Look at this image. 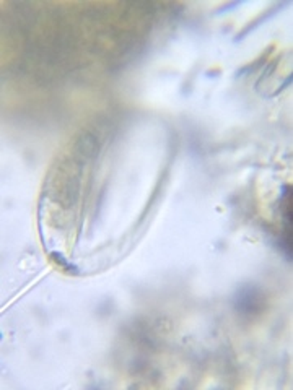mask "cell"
<instances>
[{"mask_svg": "<svg viewBox=\"0 0 293 390\" xmlns=\"http://www.w3.org/2000/svg\"><path fill=\"white\" fill-rule=\"evenodd\" d=\"M262 308V294L258 288L254 286H245L240 289L236 296V311H240V314L251 316L258 314Z\"/></svg>", "mask_w": 293, "mask_h": 390, "instance_id": "obj_2", "label": "cell"}, {"mask_svg": "<svg viewBox=\"0 0 293 390\" xmlns=\"http://www.w3.org/2000/svg\"><path fill=\"white\" fill-rule=\"evenodd\" d=\"M51 259H52L54 264L59 265L60 269H62V272H65V273H70V275H79V273H80V270L77 269L74 264H70L69 260H65L59 252H52Z\"/></svg>", "mask_w": 293, "mask_h": 390, "instance_id": "obj_3", "label": "cell"}, {"mask_svg": "<svg viewBox=\"0 0 293 390\" xmlns=\"http://www.w3.org/2000/svg\"><path fill=\"white\" fill-rule=\"evenodd\" d=\"M280 211L282 223H284V231L280 238V249L284 250L287 259L292 260V187L285 186L280 197Z\"/></svg>", "mask_w": 293, "mask_h": 390, "instance_id": "obj_1", "label": "cell"}]
</instances>
